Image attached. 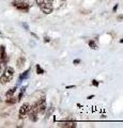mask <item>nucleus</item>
<instances>
[{"instance_id":"nucleus-14","label":"nucleus","mask_w":123,"mask_h":128,"mask_svg":"<svg viewBox=\"0 0 123 128\" xmlns=\"http://www.w3.org/2000/svg\"><path fill=\"white\" fill-rule=\"evenodd\" d=\"M35 70H37V74H39V75H43L45 73V70L42 68L41 66L39 65V64H37V66H35Z\"/></svg>"},{"instance_id":"nucleus-23","label":"nucleus","mask_w":123,"mask_h":128,"mask_svg":"<svg viewBox=\"0 0 123 128\" xmlns=\"http://www.w3.org/2000/svg\"><path fill=\"white\" fill-rule=\"evenodd\" d=\"M93 97H94V95H91V96H88V98H89V99H91V98H93Z\"/></svg>"},{"instance_id":"nucleus-12","label":"nucleus","mask_w":123,"mask_h":128,"mask_svg":"<svg viewBox=\"0 0 123 128\" xmlns=\"http://www.w3.org/2000/svg\"><path fill=\"white\" fill-rule=\"evenodd\" d=\"M89 47L91 48V49H97L96 42H95L94 40H91V41H89Z\"/></svg>"},{"instance_id":"nucleus-20","label":"nucleus","mask_w":123,"mask_h":128,"mask_svg":"<svg viewBox=\"0 0 123 128\" xmlns=\"http://www.w3.org/2000/svg\"><path fill=\"white\" fill-rule=\"evenodd\" d=\"M118 8H119V6H118V4H116V6H113V9H112V11H113V12H116V11L118 10Z\"/></svg>"},{"instance_id":"nucleus-13","label":"nucleus","mask_w":123,"mask_h":128,"mask_svg":"<svg viewBox=\"0 0 123 128\" xmlns=\"http://www.w3.org/2000/svg\"><path fill=\"white\" fill-rule=\"evenodd\" d=\"M25 91H26V86H23L21 89V92H19V94L17 96V102H19L22 99V97L24 96V94H25Z\"/></svg>"},{"instance_id":"nucleus-3","label":"nucleus","mask_w":123,"mask_h":128,"mask_svg":"<svg viewBox=\"0 0 123 128\" xmlns=\"http://www.w3.org/2000/svg\"><path fill=\"white\" fill-rule=\"evenodd\" d=\"M39 111H38V108H37V104H33L32 106H30V109L28 112V115H29V118L31 122H37L39 120Z\"/></svg>"},{"instance_id":"nucleus-4","label":"nucleus","mask_w":123,"mask_h":128,"mask_svg":"<svg viewBox=\"0 0 123 128\" xmlns=\"http://www.w3.org/2000/svg\"><path fill=\"white\" fill-rule=\"evenodd\" d=\"M37 104V108H38V111L39 113H44L47 109V104H46V97L45 96H42V97H40L39 100L35 102Z\"/></svg>"},{"instance_id":"nucleus-17","label":"nucleus","mask_w":123,"mask_h":128,"mask_svg":"<svg viewBox=\"0 0 123 128\" xmlns=\"http://www.w3.org/2000/svg\"><path fill=\"white\" fill-rule=\"evenodd\" d=\"M44 42L45 43H49L50 42V38L49 36H44Z\"/></svg>"},{"instance_id":"nucleus-18","label":"nucleus","mask_w":123,"mask_h":128,"mask_svg":"<svg viewBox=\"0 0 123 128\" xmlns=\"http://www.w3.org/2000/svg\"><path fill=\"white\" fill-rule=\"evenodd\" d=\"M43 1H44V0H35V3H37V6H39L41 4V3H42Z\"/></svg>"},{"instance_id":"nucleus-1","label":"nucleus","mask_w":123,"mask_h":128,"mask_svg":"<svg viewBox=\"0 0 123 128\" xmlns=\"http://www.w3.org/2000/svg\"><path fill=\"white\" fill-rule=\"evenodd\" d=\"M13 77H14V68L11 66H7L5 70H3V74L0 77V83L1 84H7V83L12 81Z\"/></svg>"},{"instance_id":"nucleus-2","label":"nucleus","mask_w":123,"mask_h":128,"mask_svg":"<svg viewBox=\"0 0 123 128\" xmlns=\"http://www.w3.org/2000/svg\"><path fill=\"white\" fill-rule=\"evenodd\" d=\"M39 8L41 9V11L44 14H50L54 11L53 6V0H44L41 4L39 6Z\"/></svg>"},{"instance_id":"nucleus-11","label":"nucleus","mask_w":123,"mask_h":128,"mask_svg":"<svg viewBox=\"0 0 123 128\" xmlns=\"http://www.w3.org/2000/svg\"><path fill=\"white\" fill-rule=\"evenodd\" d=\"M16 89H17L16 86H14V88H12V89H10V90L6 93V97H11V96H13L14 93L16 92Z\"/></svg>"},{"instance_id":"nucleus-25","label":"nucleus","mask_w":123,"mask_h":128,"mask_svg":"<svg viewBox=\"0 0 123 128\" xmlns=\"http://www.w3.org/2000/svg\"><path fill=\"white\" fill-rule=\"evenodd\" d=\"M0 34H1V31H0Z\"/></svg>"},{"instance_id":"nucleus-22","label":"nucleus","mask_w":123,"mask_h":128,"mask_svg":"<svg viewBox=\"0 0 123 128\" xmlns=\"http://www.w3.org/2000/svg\"><path fill=\"white\" fill-rule=\"evenodd\" d=\"M73 88H75V86H66V89H73Z\"/></svg>"},{"instance_id":"nucleus-7","label":"nucleus","mask_w":123,"mask_h":128,"mask_svg":"<svg viewBox=\"0 0 123 128\" xmlns=\"http://www.w3.org/2000/svg\"><path fill=\"white\" fill-rule=\"evenodd\" d=\"M59 126H61V127H65V128H75L77 125H76V123H75V122L65 121V122H63V123H61V124H59Z\"/></svg>"},{"instance_id":"nucleus-19","label":"nucleus","mask_w":123,"mask_h":128,"mask_svg":"<svg viewBox=\"0 0 123 128\" xmlns=\"http://www.w3.org/2000/svg\"><path fill=\"white\" fill-rule=\"evenodd\" d=\"M73 63L75 64V65H77V64L80 63V60H79V59H76V60H74V61H73Z\"/></svg>"},{"instance_id":"nucleus-5","label":"nucleus","mask_w":123,"mask_h":128,"mask_svg":"<svg viewBox=\"0 0 123 128\" xmlns=\"http://www.w3.org/2000/svg\"><path fill=\"white\" fill-rule=\"evenodd\" d=\"M29 109H30V105L28 102H25L23 104L22 107L19 108V112H18V118L21 120H24L27 115H28V112H29Z\"/></svg>"},{"instance_id":"nucleus-16","label":"nucleus","mask_w":123,"mask_h":128,"mask_svg":"<svg viewBox=\"0 0 123 128\" xmlns=\"http://www.w3.org/2000/svg\"><path fill=\"white\" fill-rule=\"evenodd\" d=\"M117 20H118V22H123V14L117 16Z\"/></svg>"},{"instance_id":"nucleus-8","label":"nucleus","mask_w":123,"mask_h":128,"mask_svg":"<svg viewBox=\"0 0 123 128\" xmlns=\"http://www.w3.org/2000/svg\"><path fill=\"white\" fill-rule=\"evenodd\" d=\"M25 62H26L25 57H19V58L17 59V62H16L18 68H23V66L25 65Z\"/></svg>"},{"instance_id":"nucleus-9","label":"nucleus","mask_w":123,"mask_h":128,"mask_svg":"<svg viewBox=\"0 0 123 128\" xmlns=\"http://www.w3.org/2000/svg\"><path fill=\"white\" fill-rule=\"evenodd\" d=\"M29 73H30V70H27L24 72L23 74H21V76H19V78H18V81L22 82L23 80L27 79V78H28V76H29Z\"/></svg>"},{"instance_id":"nucleus-10","label":"nucleus","mask_w":123,"mask_h":128,"mask_svg":"<svg viewBox=\"0 0 123 128\" xmlns=\"http://www.w3.org/2000/svg\"><path fill=\"white\" fill-rule=\"evenodd\" d=\"M6 102L8 104V105H14V104H16V102H17V98H15V97H14V95H13V96H11V97H7Z\"/></svg>"},{"instance_id":"nucleus-24","label":"nucleus","mask_w":123,"mask_h":128,"mask_svg":"<svg viewBox=\"0 0 123 128\" xmlns=\"http://www.w3.org/2000/svg\"><path fill=\"white\" fill-rule=\"evenodd\" d=\"M120 43H121V44H123V38H122V40H120Z\"/></svg>"},{"instance_id":"nucleus-6","label":"nucleus","mask_w":123,"mask_h":128,"mask_svg":"<svg viewBox=\"0 0 123 128\" xmlns=\"http://www.w3.org/2000/svg\"><path fill=\"white\" fill-rule=\"evenodd\" d=\"M12 4H13V6L16 8L17 10L23 11V12H28L30 9V6L25 1H14Z\"/></svg>"},{"instance_id":"nucleus-15","label":"nucleus","mask_w":123,"mask_h":128,"mask_svg":"<svg viewBox=\"0 0 123 128\" xmlns=\"http://www.w3.org/2000/svg\"><path fill=\"white\" fill-rule=\"evenodd\" d=\"M92 84H93L94 86H100V82H98V81H97V80H95V79H93V80H92Z\"/></svg>"},{"instance_id":"nucleus-21","label":"nucleus","mask_w":123,"mask_h":128,"mask_svg":"<svg viewBox=\"0 0 123 128\" xmlns=\"http://www.w3.org/2000/svg\"><path fill=\"white\" fill-rule=\"evenodd\" d=\"M23 26H24V27H25V29H26V30H29V27H28V26H27V25H26V24H23Z\"/></svg>"}]
</instances>
